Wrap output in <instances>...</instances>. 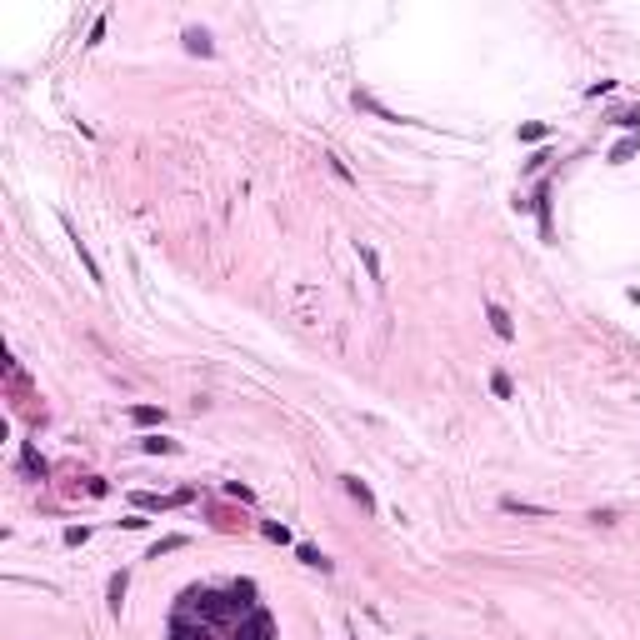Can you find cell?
<instances>
[{"instance_id": "13", "label": "cell", "mask_w": 640, "mask_h": 640, "mask_svg": "<svg viewBox=\"0 0 640 640\" xmlns=\"http://www.w3.org/2000/svg\"><path fill=\"white\" fill-rule=\"evenodd\" d=\"M356 105H361V110H370V115H380V121H400V115H395V110H385L375 95H361V90H356Z\"/></svg>"}, {"instance_id": "24", "label": "cell", "mask_w": 640, "mask_h": 640, "mask_svg": "<svg viewBox=\"0 0 640 640\" xmlns=\"http://www.w3.org/2000/svg\"><path fill=\"white\" fill-rule=\"evenodd\" d=\"M85 490H90V495H110V485H105L100 476H85Z\"/></svg>"}, {"instance_id": "16", "label": "cell", "mask_w": 640, "mask_h": 640, "mask_svg": "<svg viewBox=\"0 0 640 640\" xmlns=\"http://www.w3.org/2000/svg\"><path fill=\"white\" fill-rule=\"evenodd\" d=\"M296 555H301L306 565H315V570H330V560H325V555H320L315 545H296Z\"/></svg>"}, {"instance_id": "21", "label": "cell", "mask_w": 640, "mask_h": 640, "mask_svg": "<svg viewBox=\"0 0 640 640\" xmlns=\"http://www.w3.org/2000/svg\"><path fill=\"white\" fill-rule=\"evenodd\" d=\"M85 541H90V526H71L66 531V545H85Z\"/></svg>"}, {"instance_id": "7", "label": "cell", "mask_w": 640, "mask_h": 640, "mask_svg": "<svg viewBox=\"0 0 640 640\" xmlns=\"http://www.w3.org/2000/svg\"><path fill=\"white\" fill-rule=\"evenodd\" d=\"M485 315H490V325H495V335H500V340H510V335H515V325H510L505 306H495V301H490V306H485Z\"/></svg>"}, {"instance_id": "1", "label": "cell", "mask_w": 640, "mask_h": 640, "mask_svg": "<svg viewBox=\"0 0 640 640\" xmlns=\"http://www.w3.org/2000/svg\"><path fill=\"white\" fill-rule=\"evenodd\" d=\"M230 635H236V640H275V620H270L265 605H255V610L241 615V625L230 630Z\"/></svg>"}, {"instance_id": "19", "label": "cell", "mask_w": 640, "mask_h": 640, "mask_svg": "<svg viewBox=\"0 0 640 640\" xmlns=\"http://www.w3.org/2000/svg\"><path fill=\"white\" fill-rule=\"evenodd\" d=\"M615 126H625V131H640V105H635V110H620V115H615Z\"/></svg>"}, {"instance_id": "22", "label": "cell", "mask_w": 640, "mask_h": 640, "mask_svg": "<svg viewBox=\"0 0 640 640\" xmlns=\"http://www.w3.org/2000/svg\"><path fill=\"white\" fill-rule=\"evenodd\" d=\"M520 140H545V126L531 121V126H520Z\"/></svg>"}, {"instance_id": "10", "label": "cell", "mask_w": 640, "mask_h": 640, "mask_svg": "<svg viewBox=\"0 0 640 640\" xmlns=\"http://www.w3.org/2000/svg\"><path fill=\"white\" fill-rule=\"evenodd\" d=\"M356 250H361V260H366V270H370V280H375V285H385V270H380V255H375V250H370L366 241H356Z\"/></svg>"}, {"instance_id": "17", "label": "cell", "mask_w": 640, "mask_h": 640, "mask_svg": "<svg viewBox=\"0 0 640 640\" xmlns=\"http://www.w3.org/2000/svg\"><path fill=\"white\" fill-rule=\"evenodd\" d=\"M220 495H230V500H241V505H250V500H255V495H250V485H236V481H230V485H225Z\"/></svg>"}, {"instance_id": "14", "label": "cell", "mask_w": 640, "mask_h": 640, "mask_svg": "<svg viewBox=\"0 0 640 640\" xmlns=\"http://www.w3.org/2000/svg\"><path fill=\"white\" fill-rule=\"evenodd\" d=\"M635 150H640V135H625V140H620V145L610 150V165H625V160H630Z\"/></svg>"}, {"instance_id": "4", "label": "cell", "mask_w": 640, "mask_h": 640, "mask_svg": "<svg viewBox=\"0 0 640 640\" xmlns=\"http://www.w3.org/2000/svg\"><path fill=\"white\" fill-rule=\"evenodd\" d=\"M500 510H505V515H541V520L550 515V505H531V500H515V495H505Z\"/></svg>"}, {"instance_id": "8", "label": "cell", "mask_w": 640, "mask_h": 640, "mask_svg": "<svg viewBox=\"0 0 640 640\" xmlns=\"http://www.w3.org/2000/svg\"><path fill=\"white\" fill-rule=\"evenodd\" d=\"M126 586H131V570H115L110 575V610L121 615V600H126Z\"/></svg>"}, {"instance_id": "25", "label": "cell", "mask_w": 640, "mask_h": 640, "mask_svg": "<svg viewBox=\"0 0 640 640\" xmlns=\"http://www.w3.org/2000/svg\"><path fill=\"white\" fill-rule=\"evenodd\" d=\"M610 90H615V80H596V85H591V90H586V95H591V100H596V95H610Z\"/></svg>"}, {"instance_id": "23", "label": "cell", "mask_w": 640, "mask_h": 640, "mask_svg": "<svg viewBox=\"0 0 640 640\" xmlns=\"http://www.w3.org/2000/svg\"><path fill=\"white\" fill-rule=\"evenodd\" d=\"M325 160H330V176H335V181H351V170H345V160H340V155H325Z\"/></svg>"}, {"instance_id": "9", "label": "cell", "mask_w": 640, "mask_h": 640, "mask_svg": "<svg viewBox=\"0 0 640 640\" xmlns=\"http://www.w3.org/2000/svg\"><path fill=\"white\" fill-rule=\"evenodd\" d=\"M345 490H351V495L361 500V510H370V515H375V495H370V485H366V481H356V476H345Z\"/></svg>"}, {"instance_id": "18", "label": "cell", "mask_w": 640, "mask_h": 640, "mask_svg": "<svg viewBox=\"0 0 640 640\" xmlns=\"http://www.w3.org/2000/svg\"><path fill=\"white\" fill-rule=\"evenodd\" d=\"M490 390H495L500 400H510V375H505V370H495V375H490Z\"/></svg>"}, {"instance_id": "20", "label": "cell", "mask_w": 640, "mask_h": 640, "mask_svg": "<svg viewBox=\"0 0 640 640\" xmlns=\"http://www.w3.org/2000/svg\"><path fill=\"white\" fill-rule=\"evenodd\" d=\"M265 541H280V545H290V531H285V526H275V520H265Z\"/></svg>"}, {"instance_id": "3", "label": "cell", "mask_w": 640, "mask_h": 640, "mask_svg": "<svg viewBox=\"0 0 640 640\" xmlns=\"http://www.w3.org/2000/svg\"><path fill=\"white\" fill-rule=\"evenodd\" d=\"M20 465H25V476H30V481H45V476H50V465L40 460V450H35L30 440L20 445Z\"/></svg>"}, {"instance_id": "6", "label": "cell", "mask_w": 640, "mask_h": 640, "mask_svg": "<svg viewBox=\"0 0 640 640\" xmlns=\"http://www.w3.org/2000/svg\"><path fill=\"white\" fill-rule=\"evenodd\" d=\"M186 50H191V55H215V45H210V35H205L200 25L186 30Z\"/></svg>"}, {"instance_id": "15", "label": "cell", "mask_w": 640, "mask_h": 640, "mask_svg": "<svg viewBox=\"0 0 640 640\" xmlns=\"http://www.w3.org/2000/svg\"><path fill=\"white\" fill-rule=\"evenodd\" d=\"M170 550H186V536H165V541H155V545H150V560H160V555H170Z\"/></svg>"}, {"instance_id": "12", "label": "cell", "mask_w": 640, "mask_h": 640, "mask_svg": "<svg viewBox=\"0 0 640 640\" xmlns=\"http://www.w3.org/2000/svg\"><path fill=\"white\" fill-rule=\"evenodd\" d=\"M131 421L135 425H155V421H165V411L160 405H131Z\"/></svg>"}, {"instance_id": "11", "label": "cell", "mask_w": 640, "mask_h": 640, "mask_svg": "<svg viewBox=\"0 0 640 640\" xmlns=\"http://www.w3.org/2000/svg\"><path fill=\"white\" fill-rule=\"evenodd\" d=\"M140 450H150V455H176V450H181V440H165V435H145V440H140Z\"/></svg>"}, {"instance_id": "2", "label": "cell", "mask_w": 640, "mask_h": 640, "mask_svg": "<svg viewBox=\"0 0 640 640\" xmlns=\"http://www.w3.org/2000/svg\"><path fill=\"white\" fill-rule=\"evenodd\" d=\"M66 236H71V246H76V255H80V265H85V275H90V280H95V285H100V280H105V275H100V265H95V255H90V250H85V241H80V236H76V225H71V220H66Z\"/></svg>"}, {"instance_id": "5", "label": "cell", "mask_w": 640, "mask_h": 640, "mask_svg": "<svg viewBox=\"0 0 640 640\" xmlns=\"http://www.w3.org/2000/svg\"><path fill=\"white\" fill-rule=\"evenodd\" d=\"M170 640H210V625H195V620H176V625H170Z\"/></svg>"}]
</instances>
